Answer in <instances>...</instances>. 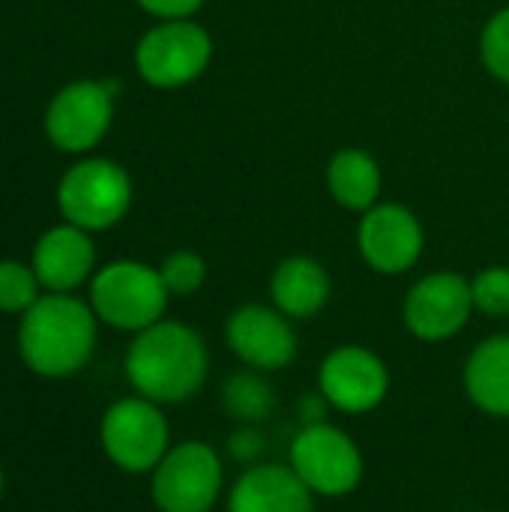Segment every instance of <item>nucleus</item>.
<instances>
[{"instance_id":"f257e3e1","label":"nucleus","mask_w":509,"mask_h":512,"mask_svg":"<svg viewBox=\"0 0 509 512\" xmlns=\"http://www.w3.org/2000/svg\"><path fill=\"white\" fill-rule=\"evenodd\" d=\"M126 381L156 405L189 402L210 375V351L198 330L183 321H156L135 333L126 351Z\"/></svg>"},{"instance_id":"f03ea898","label":"nucleus","mask_w":509,"mask_h":512,"mask_svg":"<svg viewBox=\"0 0 509 512\" xmlns=\"http://www.w3.org/2000/svg\"><path fill=\"white\" fill-rule=\"evenodd\" d=\"M93 306L69 294H45L18 327V351L30 372L42 378H69L87 366L96 348Z\"/></svg>"},{"instance_id":"7ed1b4c3","label":"nucleus","mask_w":509,"mask_h":512,"mask_svg":"<svg viewBox=\"0 0 509 512\" xmlns=\"http://www.w3.org/2000/svg\"><path fill=\"white\" fill-rule=\"evenodd\" d=\"M168 288L159 270L141 261H114L90 282V306L99 321L114 330L141 333L165 318Z\"/></svg>"},{"instance_id":"20e7f679","label":"nucleus","mask_w":509,"mask_h":512,"mask_svg":"<svg viewBox=\"0 0 509 512\" xmlns=\"http://www.w3.org/2000/svg\"><path fill=\"white\" fill-rule=\"evenodd\" d=\"M99 444L105 456L126 474H153L171 450V429L162 405L129 396L114 402L99 423Z\"/></svg>"},{"instance_id":"39448f33","label":"nucleus","mask_w":509,"mask_h":512,"mask_svg":"<svg viewBox=\"0 0 509 512\" xmlns=\"http://www.w3.org/2000/svg\"><path fill=\"white\" fill-rule=\"evenodd\" d=\"M291 471L315 498H345L363 483V453L357 441L333 426H306L291 441Z\"/></svg>"},{"instance_id":"423d86ee","label":"nucleus","mask_w":509,"mask_h":512,"mask_svg":"<svg viewBox=\"0 0 509 512\" xmlns=\"http://www.w3.org/2000/svg\"><path fill=\"white\" fill-rule=\"evenodd\" d=\"M225 483L222 459L207 441H183L150 474V498L159 512H213Z\"/></svg>"},{"instance_id":"0eeeda50","label":"nucleus","mask_w":509,"mask_h":512,"mask_svg":"<svg viewBox=\"0 0 509 512\" xmlns=\"http://www.w3.org/2000/svg\"><path fill=\"white\" fill-rule=\"evenodd\" d=\"M57 204L69 225L105 231L117 225L132 204L129 174L108 159H87L66 171L57 189Z\"/></svg>"},{"instance_id":"6e6552de","label":"nucleus","mask_w":509,"mask_h":512,"mask_svg":"<svg viewBox=\"0 0 509 512\" xmlns=\"http://www.w3.org/2000/svg\"><path fill=\"white\" fill-rule=\"evenodd\" d=\"M213 57V39L210 33L189 21H162L153 30H147L135 48V66L141 78L153 87L171 90L183 87L204 75Z\"/></svg>"},{"instance_id":"1a4fd4ad","label":"nucleus","mask_w":509,"mask_h":512,"mask_svg":"<svg viewBox=\"0 0 509 512\" xmlns=\"http://www.w3.org/2000/svg\"><path fill=\"white\" fill-rule=\"evenodd\" d=\"M474 315L471 279L453 270H438L411 285L402 303V321L420 342H447L465 330Z\"/></svg>"},{"instance_id":"9d476101","label":"nucleus","mask_w":509,"mask_h":512,"mask_svg":"<svg viewBox=\"0 0 509 512\" xmlns=\"http://www.w3.org/2000/svg\"><path fill=\"white\" fill-rule=\"evenodd\" d=\"M318 390L327 396L333 411L369 414L381 408L390 393V369L372 348L339 345L321 360Z\"/></svg>"},{"instance_id":"9b49d317","label":"nucleus","mask_w":509,"mask_h":512,"mask_svg":"<svg viewBox=\"0 0 509 512\" xmlns=\"http://www.w3.org/2000/svg\"><path fill=\"white\" fill-rule=\"evenodd\" d=\"M117 81H75L63 87L48 108L45 129L54 147L84 153L102 141L114 117Z\"/></svg>"},{"instance_id":"f8f14e48","label":"nucleus","mask_w":509,"mask_h":512,"mask_svg":"<svg viewBox=\"0 0 509 512\" xmlns=\"http://www.w3.org/2000/svg\"><path fill=\"white\" fill-rule=\"evenodd\" d=\"M225 342L243 366L258 372H279L297 360V333L276 306H237L225 321Z\"/></svg>"},{"instance_id":"ddd939ff","label":"nucleus","mask_w":509,"mask_h":512,"mask_svg":"<svg viewBox=\"0 0 509 512\" xmlns=\"http://www.w3.org/2000/svg\"><path fill=\"white\" fill-rule=\"evenodd\" d=\"M426 246V234L420 219L402 204H375L360 216L357 225V249L363 261L384 276L408 273Z\"/></svg>"},{"instance_id":"4468645a","label":"nucleus","mask_w":509,"mask_h":512,"mask_svg":"<svg viewBox=\"0 0 509 512\" xmlns=\"http://www.w3.org/2000/svg\"><path fill=\"white\" fill-rule=\"evenodd\" d=\"M228 512H315V495L291 471V465L261 462L246 468L231 492Z\"/></svg>"},{"instance_id":"2eb2a0df","label":"nucleus","mask_w":509,"mask_h":512,"mask_svg":"<svg viewBox=\"0 0 509 512\" xmlns=\"http://www.w3.org/2000/svg\"><path fill=\"white\" fill-rule=\"evenodd\" d=\"M96 249L84 228L57 225L33 249V273L51 294H69L93 273Z\"/></svg>"},{"instance_id":"dca6fc26","label":"nucleus","mask_w":509,"mask_h":512,"mask_svg":"<svg viewBox=\"0 0 509 512\" xmlns=\"http://www.w3.org/2000/svg\"><path fill=\"white\" fill-rule=\"evenodd\" d=\"M330 294H333L330 273L324 270L321 261L309 255L282 258L270 276V300L291 321H306L324 312Z\"/></svg>"},{"instance_id":"f3484780","label":"nucleus","mask_w":509,"mask_h":512,"mask_svg":"<svg viewBox=\"0 0 509 512\" xmlns=\"http://www.w3.org/2000/svg\"><path fill=\"white\" fill-rule=\"evenodd\" d=\"M465 393L489 417L509 420V333H498L474 345L465 360Z\"/></svg>"},{"instance_id":"a211bd4d","label":"nucleus","mask_w":509,"mask_h":512,"mask_svg":"<svg viewBox=\"0 0 509 512\" xmlns=\"http://www.w3.org/2000/svg\"><path fill=\"white\" fill-rule=\"evenodd\" d=\"M384 186L381 165L372 153L360 147H345L327 162V192L330 198L354 213H366L378 204Z\"/></svg>"},{"instance_id":"6ab92c4d","label":"nucleus","mask_w":509,"mask_h":512,"mask_svg":"<svg viewBox=\"0 0 509 512\" xmlns=\"http://www.w3.org/2000/svg\"><path fill=\"white\" fill-rule=\"evenodd\" d=\"M222 408L237 426H261L267 417H273L279 396L276 387L270 384L267 372L258 369H240L231 372L222 381Z\"/></svg>"},{"instance_id":"aec40b11","label":"nucleus","mask_w":509,"mask_h":512,"mask_svg":"<svg viewBox=\"0 0 509 512\" xmlns=\"http://www.w3.org/2000/svg\"><path fill=\"white\" fill-rule=\"evenodd\" d=\"M39 300V279L33 267L18 261H0V312H27Z\"/></svg>"},{"instance_id":"412c9836","label":"nucleus","mask_w":509,"mask_h":512,"mask_svg":"<svg viewBox=\"0 0 509 512\" xmlns=\"http://www.w3.org/2000/svg\"><path fill=\"white\" fill-rule=\"evenodd\" d=\"M159 276L171 297H189V294L201 291V285L207 282V264L198 252L177 249L162 261Z\"/></svg>"},{"instance_id":"4be33fe9","label":"nucleus","mask_w":509,"mask_h":512,"mask_svg":"<svg viewBox=\"0 0 509 512\" xmlns=\"http://www.w3.org/2000/svg\"><path fill=\"white\" fill-rule=\"evenodd\" d=\"M471 297H474V312L486 318H507L509 315V267L495 264L480 270L471 279Z\"/></svg>"},{"instance_id":"5701e85b","label":"nucleus","mask_w":509,"mask_h":512,"mask_svg":"<svg viewBox=\"0 0 509 512\" xmlns=\"http://www.w3.org/2000/svg\"><path fill=\"white\" fill-rule=\"evenodd\" d=\"M480 57L492 78L509 84V6L498 9L480 36Z\"/></svg>"},{"instance_id":"b1692460","label":"nucleus","mask_w":509,"mask_h":512,"mask_svg":"<svg viewBox=\"0 0 509 512\" xmlns=\"http://www.w3.org/2000/svg\"><path fill=\"white\" fill-rule=\"evenodd\" d=\"M267 450V438L258 426H237L228 438V453L234 462H240L243 468L261 465Z\"/></svg>"},{"instance_id":"393cba45","label":"nucleus","mask_w":509,"mask_h":512,"mask_svg":"<svg viewBox=\"0 0 509 512\" xmlns=\"http://www.w3.org/2000/svg\"><path fill=\"white\" fill-rule=\"evenodd\" d=\"M138 6L162 21H180V18H189L192 12H198L204 6V0H138Z\"/></svg>"},{"instance_id":"a878e982","label":"nucleus","mask_w":509,"mask_h":512,"mask_svg":"<svg viewBox=\"0 0 509 512\" xmlns=\"http://www.w3.org/2000/svg\"><path fill=\"white\" fill-rule=\"evenodd\" d=\"M330 411H333V405L327 402V396H324L321 390H318V393H306V396L297 402V420H300V429L330 423Z\"/></svg>"},{"instance_id":"bb28decb","label":"nucleus","mask_w":509,"mask_h":512,"mask_svg":"<svg viewBox=\"0 0 509 512\" xmlns=\"http://www.w3.org/2000/svg\"><path fill=\"white\" fill-rule=\"evenodd\" d=\"M0 492H3V468H0Z\"/></svg>"}]
</instances>
